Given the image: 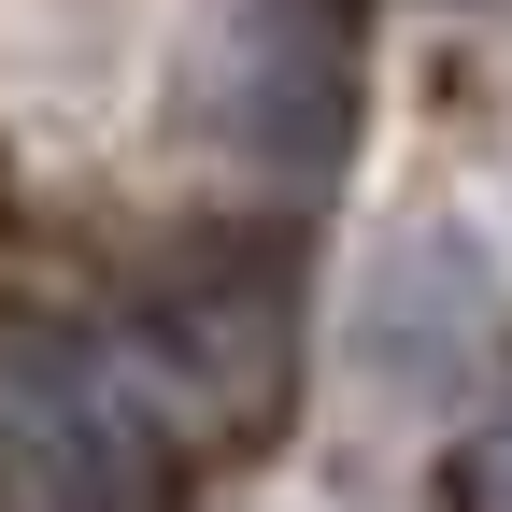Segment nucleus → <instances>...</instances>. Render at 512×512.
<instances>
[{"mask_svg": "<svg viewBox=\"0 0 512 512\" xmlns=\"http://www.w3.org/2000/svg\"><path fill=\"white\" fill-rule=\"evenodd\" d=\"M441 498H456V512H512V399L456 441V470H441Z\"/></svg>", "mask_w": 512, "mask_h": 512, "instance_id": "2", "label": "nucleus"}, {"mask_svg": "<svg viewBox=\"0 0 512 512\" xmlns=\"http://www.w3.org/2000/svg\"><path fill=\"white\" fill-rule=\"evenodd\" d=\"M157 399L72 328H0V512H157Z\"/></svg>", "mask_w": 512, "mask_h": 512, "instance_id": "1", "label": "nucleus"}]
</instances>
